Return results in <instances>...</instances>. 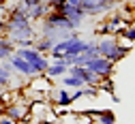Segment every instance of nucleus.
I'll return each instance as SVG.
<instances>
[{
	"mask_svg": "<svg viewBox=\"0 0 135 124\" xmlns=\"http://www.w3.org/2000/svg\"><path fill=\"white\" fill-rule=\"evenodd\" d=\"M43 22L52 24V26H56V28H66V30H73L71 19H69L66 15L58 13V11H47V13H45V17H43Z\"/></svg>",
	"mask_w": 135,
	"mask_h": 124,
	"instance_id": "nucleus-6",
	"label": "nucleus"
},
{
	"mask_svg": "<svg viewBox=\"0 0 135 124\" xmlns=\"http://www.w3.org/2000/svg\"><path fill=\"white\" fill-rule=\"evenodd\" d=\"M105 2H112V4H116V2H118V0H105Z\"/></svg>",
	"mask_w": 135,
	"mask_h": 124,
	"instance_id": "nucleus-23",
	"label": "nucleus"
},
{
	"mask_svg": "<svg viewBox=\"0 0 135 124\" xmlns=\"http://www.w3.org/2000/svg\"><path fill=\"white\" fill-rule=\"evenodd\" d=\"M0 116H2V111H0Z\"/></svg>",
	"mask_w": 135,
	"mask_h": 124,
	"instance_id": "nucleus-24",
	"label": "nucleus"
},
{
	"mask_svg": "<svg viewBox=\"0 0 135 124\" xmlns=\"http://www.w3.org/2000/svg\"><path fill=\"white\" fill-rule=\"evenodd\" d=\"M7 58H9V56L4 54V51H0V62H2V60H7Z\"/></svg>",
	"mask_w": 135,
	"mask_h": 124,
	"instance_id": "nucleus-20",
	"label": "nucleus"
},
{
	"mask_svg": "<svg viewBox=\"0 0 135 124\" xmlns=\"http://www.w3.org/2000/svg\"><path fill=\"white\" fill-rule=\"evenodd\" d=\"M54 103L60 105V107H69V105L73 103V98H71L69 92H66V88H62V90H56L54 92Z\"/></svg>",
	"mask_w": 135,
	"mask_h": 124,
	"instance_id": "nucleus-12",
	"label": "nucleus"
},
{
	"mask_svg": "<svg viewBox=\"0 0 135 124\" xmlns=\"http://www.w3.org/2000/svg\"><path fill=\"white\" fill-rule=\"evenodd\" d=\"M32 47H35L37 51H41V54H49V49H52L54 47V41L52 39H47V37H41V34H39V37H35V45H32Z\"/></svg>",
	"mask_w": 135,
	"mask_h": 124,
	"instance_id": "nucleus-11",
	"label": "nucleus"
},
{
	"mask_svg": "<svg viewBox=\"0 0 135 124\" xmlns=\"http://www.w3.org/2000/svg\"><path fill=\"white\" fill-rule=\"evenodd\" d=\"M2 116L11 118L15 124H17L20 120H24V118H26V109H24V107H20V105H9V107H4V109H2Z\"/></svg>",
	"mask_w": 135,
	"mask_h": 124,
	"instance_id": "nucleus-9",
	"label": "nucleus"
},
{
	"mask_svg": "<svg viewBox=\"0 0 135 124\" xmlns=\"http://www.w3.org/2000/svg\"><path fill=\"white\" fill-rule=\"evenodd\" d=\"M52 11H58V13H62V15H66V17H69V19H71V24H73V30H79V28H81V24L88 19V15L84 13L79 7H75V4H69L66 0H64L62 4L54 7Z\"/></svg>",
	"mask_w": 135,
	"mask_h": 124,
	"instance_id": "nucleus-3",
	"label": "nucleus"
},
{
	"mask_svg": "<svg viewBox=\"0 0 135 124\" xmlns=\"http://www.w3.org/2000/svg\"><path fill=\"white\" fill-rule=\"evenodd\" d=\"M122 19H124V15H122V13H112V17H109L107 22H109L114 28H118V26L122 24Z\"/></svg>",
	"mask_w": 135,
	"mask_h": 124,
	"instance_id": "nucleus-17",
	"label": "nucleus"
},
{
	"mask_svg": "<svg viewBox=\"0 0 135 124\" xmlns=\"http://www.w3.org/2000/svg\"><path fill=\"white\" fill-rule=\"evenodd\" d=\"M0 124H15L11 118H7V116H0Z\"/></svg>",
	"mask_w": 135,
	"mask_h": 124,
	"instance_id": "nucleus-19",
	"label": "nucleus"
},
{
	"mask_svg": "<svg viewBox=\"0 0 135 124\" xmlns=\"http://www.w3.org/2000/svg\"><path fill=\"white\" fill-rule=\"evenodd\" d=\"M7 60H9V62H11V66L15 68V73L26 75V77H35V75H37V71L32 68V64H30L28 60H24L22 56H17V54H11Z\"/></svg>",
	"mask_w": 135,
	"mask_h": 124,
	"instance_id": "nucleus-5",
	"label": "nucleus"
},
{
	"mask_svg": "<svg viewBox=\"0 0 135 124\" xmlns=\"http://www.w3.org/2000/svg\"><path fill=\"white\" fill-rule=\"evenodd\" d=\"M114 30H116V28H114V26H112L109 22H105V24H101V26H99L97 34H99V37H105V34H112Z\"/></svg>",
	"mask_w": 135,
	"mask_h": 124,
	"instance_id": "nucleus-16",
	"label": "nucleus"
},
{
	"mask_svg": "<svg viewBox=\"0 0 135 124\" xmlns=\"http://www.w3.org/2000/svg\"><path fill=\"white\" fill-rule=\"evenodd\" d=\"M77 7L86 15H90V17H97L101 13H107V11L114 9V4L105 2V0H77Z\"/></svg>",
	"mask_w": 135,
	"mask_h": 124,
	"instance_id": "nucleus-4",
	"label": "nucleus"
},
{
	"mask_svg": "<svg viewBox=\"0 0 135 124\" xmlns=\"http://www.w3.org/2000/svg\"><path fill=\"white\" fill-rule=\"evenodd\" d=\"M84 66H86L88 71H92L94 75H99L101 79H105V77H112L116 62H112V60H107L103 56H94V58H88L86 62H84Z\"/></svg>",
	"mask_w": 135,
	"mask_h": 124,
	"instance_id": "nucleus-2",
	"label": "nucleus"
},
{
	"mask_svg": "<svg viewBox=\"0 0 135 124\" xmlns=\"http://www.w3.org/2000/svg\"><path fill=\"white\" fill-rule=\"evenodd\" d=\"M66 71H69V64L64 62V58H54V60H49V66L45 68V73L49 79H56V77H62Z\"/></svg>",
	"mask_w": 135,
	"mask_h": 124,
	"instance_id": "nucleus-7",
	"label": "nucleus"
},
{
	"mask_svg": "<svg viewBox=\"0 0 135 124\" xmlns=\"http://www.w3.org/2000/svg\"><path fill=\"white\" fill-rule=\"evenodd\" d=\"M7 7V0H0V9H4Z\"/></svg>",
	"mask_w": 135,
	"mask_h": 124,
	"instance_id": "nucleus-21",
	"label": "nucleus"
},
{
	"mask_svg": "<svg viewBox=\"0 0 135 124\" xmlns=\"http://www.w3.org/2000/svg\"><path fill=\"white\" fill-rule=\"evenodd\" d=\"M4 30V22H0V32H2Z\"/></svg>",
	"mask_w": 135,
	"mask_h": 124,
	"instance_id": "nucleus-22",
	"label": "nucleus"
},
{
	"mask_svg": "<svg viewBox=\"0 0 135 124\" xmlns=\"http://www.w3.org/2000/svg\"><path fill=\"white\" fill-rule=\"evenodd\" d=\"M114 32L118 34V37L127 39L129 43H135V26H118Z\"/></svg>",
	"mask_w": 135,
	"mask_h": 124,
	"instance_id": "nucleus-13",
	"label": "nucleus"
},
{
	"mask_svg": "<svg viewBox=\"0 0 135 124\" xmlns=\"http://www.w3.org/2000/svg\"><path fill=\"white\" fill-rule=\"evenodd\" d=\"M9 81H11V75L7 73L2 66H0V92H2L4 88H9Z\"/></svg>",
	"mask_w": 135,
	"mask_h": 124,
	"instance_id": "nucleus-15",
	"label": "nucleus"
},
{
	"mask_svg": "<svg viewBox=\"0 0 135 124\" xmlns=\"http://www.w3.org/2000/svg\"><path fill=\"white\" fill-rule=\"evenodd\" d=\"M97 51H99V56H103L112 62H120L129 51L131 47H124L120 45V41H118L116 37H112V34H105V37H101L97 41Z\"/></svg>",
	"mask_w": 135,
	"mask_h": 124,
	"instance_id": "nucleus-1",
	"label": "nucleus"
},
{
	"mask_svg": "<svg viewBox=\"0 0 135 124\" xmlns=\"http://www.w3.org/2000/svg\"><path fill=\"white\" fill-rule=\"evenodd\" d=\"M47 11H49V4H47V0H43V2H39V4H35V7L28 9V19L30 22H39V19L45 17Z\"/></svg>",
	"mask_w": 135,
	"mask_h": 124,
	"instance_id": "nucleus-8",
	"label": "nucleus"
},
{
	"mask_svg": "<svg viewBox=\"0 0 135 124\" xmlns=\"http://www.w3.org/2000/svg\"><path fill=\"white\" fill-rule=\"evenodd\" d=\"M22 2L26 4V9H30V7H35V4H39V2H43V0H22Z\"/></svg>",
	"mask_w": 135,
	"mask_h": 124,
	"instance_id": "nucleus-18",
	"label": "nucleus"
},
{
	"mask_svg": "<svg viewBox=\"0 0 135 124\" xmlns=\"http://www.w3.org/2000/svg\"><path fill=\"white\" fill-rule=\"evenodd\" d=\"M97 122L99 124H116V116H114V111H99Z\"/></svg>",
	"mask_w": 135,
	"mask_h": 124,
	"instance_id": "nucleus-14",
	"label": "nucleus"
},
{
	"mask_svg": "<svg viewBox=\"0 0 135 124\" xmlns=\"http://www.w3.org/2000/svg\"><path fill=\"white\" fill-rule=\"evenodd\" d=\"M60 83H62V88H66V90H75V88H81V86H86L84 83V79H79L77 75H71V73H64L62 75V79H60Z\"/></svg>",
	"mask_w": 135,
	"mask_h": 124,
	"instance_id": "nucleus-10",
	"label": "nucleus"
}]
</instances>
